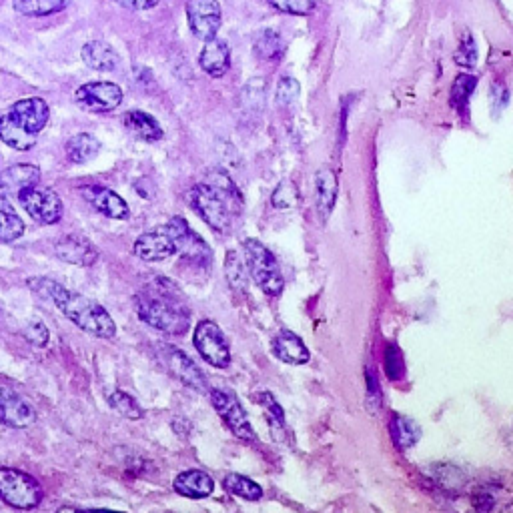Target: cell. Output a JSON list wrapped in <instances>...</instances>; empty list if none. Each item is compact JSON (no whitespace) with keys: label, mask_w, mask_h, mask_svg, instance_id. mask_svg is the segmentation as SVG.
<instances>
[{"label":"cell","mask_w":513,"mask_h":513,"mask_svg":"<svg viewBox=\"0 0 513 513\" xmlns=\"http://www.w3.org/2000/svg\"><path fill=\"white\" fill-rule=\"evenodd\" d=\"M23 335L35 347H45L51 339V333L43 321H29L23 329Z\"/></svg>","instance_id":"obj_40"},{"label":"cell","mask_w":513,"mask_h":513,"mask_svg":"<svg viewBox=\"0 0 513 513\" xmlns=\"http://www.w3.org/2000/svg\"><path fill=\"white\" fill-rule=\"evenodd\" d=\"M25 229V221L17 209L9 203V199L0 197V241L13 243L25 235Z\"/></svg>","instance_id":"obj_27"},{"label":"cell","mask_w":513,"mask_h":513,"mask_svg":"<svg viewBox=\"0 0 513 513\" xmlns=\"http://www.w3.org/2000/svg\"><path fill=\"white\" fill-rule=\"evenodd\" d=\"M189 203L213 231L229 233L233 213L243 199L227 173L211 171L207 183H199L191 189Z\"/></svg>","instance_id":"obj_2"},{"label":"cell","mask_w":513,"mask_h":513,"mask_svg":"<svg viewBox=\"0 0 513 513\" xmlns=\"http://www.w3.org/2000/svg\"><path fill=\"white\" fill-rule=\"evenodd\" d=\"M73 0H13V7L19 15L39 19V17H51L61 11H65Z\"/></svg>","instance_id":"obj_28"},{"label":"cell","mask_w":513,"mask_h":513,"mask_svg":"<svg viewBox=\"0 0 513 513\" xmlns=\"http://www.w3.org/2000/svg\"><path fill=\"white\" fill-rule=\"evenodd\" d=\"M299 97V83L293 77H283L277 85V103L287 107Z\"/></svg>","instance_id":"obj_41"},{"label":"cell","mask_w":513,"mask_h":513,"mask_svg":"<svg viewBox=\"0 0 513 513\" xmlns=\"http://www.w3.org/2000/svg\"><path fill=\"white\" fill-rule=\"evenodd\" d=\"M173 487L179 495L189 497V499H205L213 493L215 489V481L209 473L201 471V469H189L183 471L175 477Z\"/></svg>","instance_id":"obj_20"},{"label":"cell","mask_w":513,"mask_h":513,"mask_svg":"<svg viewBox=\"0 0 513 513\" xmlns=\"http://www.w3.org/2000/svg\"><path fill=\"white\" fill-rule=\"evenodd\" d=\"M25 211L41 225H55L63 217V201L53 189L33 185L19 193Z\"/></svg>","instance_id":"obj_8"},{"label":"cell","mask_w":513,"mask_h":513,"mask_svg":"<svg viewBox=\"0 0 513 513\" xmlns=\"http://www.w3.org/2000/svg\"><path fill=\"white\" fill-rule=\"evenodd\" d=\"M337 193H339V183L337 175L333 169L323 167L315 175V201H317V211L321 219H327L337 203Z\"/></svg>","instance_id":"obj_22"},{"label":"cell","mask_w":513,"mask_h":513,"mask_svg":"<svg viewBox=\"0 0 513 513\" xmlns=\"http://www.w3.org/2000/svg\"><path fill=\"white\" fill-rule=\"evenodd\" d=\"M271 203L275 209L279 211H285V209H291L295 203H297V189L291 181H283L279 183V187L275 189L273 197H271Z\"/></svg>","instance_id":"obj_36"},{"label":"cell","mask_w":513,"mask_h":513,"mask_svg":"<svg viewBox=\"0 0 513 513\" xmlns=\"http://www.w3.org/2000/svg\"><path fill=\"white\" fill-rule=\"evenodd\" d=\"M109 405H111L117 413H121V415L127 417V419H133V421H137V419H141V417L145 415L143 407L135 401V397H131V395L125 393V391H115V393H111V395H109Z\"/></svg>","instance_id":"obj_33"},{"label":"cell","mask_w":513,"mask_h":513,"mask_svg":"<svg viewBox=\"0 0 513 513\" xmlns=\"http://www.w3.org/2000/svg\"><path fill=\"white\" fill-rule=\"evenodd\" d=\"M283 51H285V45L277 31L267 29L255 39V55L263 61H277L283 55Z\"/></svg>","instance_id":"obj_31"},{"label":"cell","mask_w":513,"mask_h":513,"mask_svg":"<svg viewBox=\"0 0 513 513\" xmlns=\"http://www.w3.org/2000/svg\"><path fill=\"white\" fill-rule=\"evenodd\" d=\"M67 157L71 163H77V165H83V163H89L93 161L99 151H101V141L95 137V135H89V133H79L75 137H71L67 141Z\"/></svg>","instance_id":"obj_26"},{"label":"cell","mask_w":513,"mask_h":513,"mask_svg":"<svg viewBox=\"0 0 513 513\" xmlns=\"http://www.w3.org/2000/svg\"><path fill=\"white\" fill-rule=\"evenodd\" d=\"M37 421L35 407L17 391L0 387V423L15 429L31 427Z\"/></svg>","instance_id":"obj_13"},{"label":"cell","mask_w":513,"mask_h":513,"mask_svg":"<svg viewBox=\"0 0 513 513\" xmlns=\"http://www.w3.org/2000/svg\"><path fill=\"white\" fill-rule=\"evenodd\" d=\"M199 65L201 69L215 79L225 77V73L231 67V49L225 41L213 37L209 41H205V47L199 55Z\"/></svg>","instance_id":"obj_17"},{"label":"cell","mask_w":513,"mask_h":513,"mask_svg":"<svg viewBox=\"0 0 513 513\" xmlns=\"http://www.w3.org/2000/svg\"><path fill=\"white\" fill-rule=\"evenodd\" d=\"M243 251H245L249 273L253 281L259 285V289H263V293L271 297L281 295L285 289V279L281 275L275 255L257 239H247L243 245Z\"/></svg>","instance_id":"obj_4"},{"label":"cell","mask_w":513,"mask_h":513,"mask_svg":"<svg viewBox=\"0 0 513 513\" xmlns=\"http://www.w3.org/2000/svg\"><path fill=\"white\" fill-rule=\"evenodd\" d=\"M9 115L21 125L25 127L29 133L33 135H41V131L47 127L49 117H51V109L47 105V101H43L41 97H27L17 101Z\"/></svg>","instance_id":"obj_14"},{"label":"cell","mask_w":513,"mask_h":513,"mask_svg":"<svg viewBox=\"0 0 513 513\" xmlns=\"http://www.w3.org/2000/svg\"><path fill=\"white\" fill-rule=\"evenodd\" d=\"M389 431H391L393 443L399 449L413 447L421 437V427L417 425V421H413L411 417H405V415H393V419L389 423Z\"/></svg>","instance_id":"obj_29"},{"label":"cell","mask_w":513,"mask_h":513,"mask_svg":"<svg viewBox=\"0 0 513 513\" xmlns=\"http://www.w3.org/2000/svg\"><path fill=\"white\" fill-rule=\"evenodd\" d=\"M193 343L197 353L213 367L217 369H227L231 365V349L225 339V333L221 327L211 321L203 319L197 323L195 333H193Z\"/></svg>","instance_id":"obj_7"},{"label":"cell","mask_w":513,"mask_h":513,"mask_svg":"<svg viewBox=\"0 0 513 513\" xmlns=\"http://www.w3.org/2000/svg\"><path fill=\"white\" fill-rule=\"evenodd\" d=\"M159 357L165 363V367L187 387L199 393H209V385L203 371L183 349H177L175 345H159Z\"/></svg>","instance_id":"obj_11"},{"label":"cell","mask_w":513,"mask_h":513,"mask_svg":"<svg viewBox=\"0 0 513 513\" xmlns=\"http://www.w3.org/2000/svg\"><path fill=\"white\" fill-rule=\"evenodd\" d=\"M75 103L87 113L103 115L115 111L123 103V91L115 83L95 81L77 89Z\"/></svg>","instance_id":"obj_9"},{"label":"cell","mask_w":513,"mask_h":513,"mask_svg":"<svg viewBox=\"0 0 513 513\" xmlns=\"http://www.w3.org/2000/svg\"><path fill=\"white\" fill-rule=\"evenodd\" d=\"M257 101L263 105L265 103V83L263 79H253L245 89H243V103L249 107L251 113H259L261 109L257 107Z\"/></svg>","instance_id":"obj_39"},{"label":"cell","mask_w":513,"mask_h":513,"mask_svg":"<svg viewBox=\"0 0 513 513\" xmlns=\"http://www.w3.org/2000/svg\"><path fill=\"white\" fill-rule=\"evenodd\" d=\"M135 255L147 263H159L175 255V245L167 233H145L135 241Z\"/></svg>","instance_id":"obj_18"},{"label":"cell","mask_w":513,"mask_h":513,"mask_svg":"<svg viewBox=\"0 0 513 513\" xmlns=\"http://www.w3.org/2000/svg\"><path fill=\"white\" fill-rule=\"evenodd\" d=\"M187 19L193 35L201 41H209L217 37L223 13L219 0H189L187 3Z\"/></svg>","instance_id":"obj_12"},{"label":"cell","mask_w":513,"mask_h":513,"mask_svg":"<svg viewBox=\"0 0 513 513\" xmlns=\"http://www.w3.org/2000/svg\"><path fill=\"white\" fill-rule=\"evenodd\" d=\"M455 63L459 67H465V69H473L477 65V47H475L473 37L467 31L461 39V45H459L457 53H455Z\"/></svg>","instance_id":"obj_35"},{"label":"cell","mask_w":513,"mask_h":513,"mask_svg":"<svg viewBox=\"0 0 513 513\" xmlns=\"http://www.w3.org/2000/svg\"><path fill=\"white\" fill-rule=\"evenodd\" d=\"M273 355L289 365H305L311 359V353L307 349V345L303 343V339L299 335H295L293 331H281L273 343H271Z\"/></svg>","instance_id":"obj_19"},{"label":"cell","mask_w":513,"mask_h":513,"mask_svg":"<svg viewBox=\"0 0 513 513\" xmlns=\"http://www.w3.org/2000/svg\"><path fill=\"white\" fill-rule=\"evenodd\" d=\"M41 169L35 165H15L0 171V191L9 195H19L21 191L39 185Z\"/></svg>","instance_id":"obj_21"},{"label":"cell","mask_w":513,"mask_h":513,"mask_svg":"<svg viewBox=\"0 0 513 513\" xmlns=\"http://www.w3.org/2000/svg\"><path fill=\"white\" fill-rule=\"evenodd\" d=\"M177 289L173 285L163 287L161 281L159 289L145 291L137 299L141 321L167 335H185L191 327V311Z\"/></svg>","instance_id":"obj_3"},{"label":"cell","mask_w":513,"mask_h":513,"mask_svg":"<svg viewBox=\"0 0 513 513\" xmlns=\"http://www.w3.org/2000/svg\"><path fill=\"white\" fill-rule=\"evenodd\" d=\"M0 499L15 509H35L43 501V489L33 475L0 467Z\"/></svg>","instance_id":"obj_5"},{"label":"cell","mask_w":513,"mask_h":513,"mask_svg":"<svg viewBox=\"0 0 513 513\" xmlns=\"http://www.w3.org/2000/svg\"><path fill=\"white\" fill-rule=\"evenodd\" d=\"M223 483H225V487H227L233 495L243 497V499H247V501H259V499L263 497L261 485L255 483L253 479L241 475V473H229Z\"/></svg>","instance_id":"obj_30"},{"label":"cell","mask_w":513,"mask_h":513,"mask_svg":"<svg viewBox=\"0 0 513 513\" xmlns=\"http://www.w3.org/2000/svg\"><path fill=\"white\" fill-rule=\"evenodd\" d=\"M211 403L215 407V411L221 415V419L225 421V425L239 437V439H247L253 441L257 435L249 423L247 411L243 409L241 401L237 399V395L233 391L227 389H211Z\"/></svg>","instance_id":"obj_10"},{"label":"cell","mask_w":513,"mask_h":513,"mask_svg":"<svg viewBox=\"0 0 513 513\" xmlns=\"http://www.w3.org/2000/svg\"><path fill=\"white\" fill-rule=\"evenodd\" d=\"M477 85V79L471 77V75H459L451 87V107H455L459 113H463L467 109V103H469V97L473 93Z\"/></svg>","instance_id":"obj_32"},{"label":"cell","mask_w":513,"mask_h":513,"mask_svg":"<svg viewBox=\"0 0 513 513\" xmlns=\"http://www.w3.org/2000/svg\"><path fill=\"white\" fill-rule=\"evenodd\" d=\"M165 233L171 237L175 245V253H179L185 261L201 269H211L213 249L203 241L201 235H197L191 229V225L183 217H173L167 223Z\"/></svg>","instance_id":"obj_6"},{"label":"cell","mask_w":513,"mask_h":513,"mask_svg":"<svg viewBox=\"0 0 513 513\" xmlns=\"http://www.w3.org/2000/svg\"><path fill=\"white\" fill-rule=\"evenodd\" d=\"M259 399H261V405L267 409V413L271 415V419L275 417L277 419V423H285V413H283V409L279 407V403L275 401V397L271 395V393H261L259 395Z\"/></svg>","instance_id":"obj_42"},{"label":"cell","mask_w":513,"mask_h":513,"mask_svg":"<svg viewBox=\"0 0 513 513\" xmlns=\"http://www.w3.org/2000/svg\"><path fill=\"white\" fill-rule=\"evenodd\" d=\"M385 373L389 379L397 381L405 375V361H403V355L399 351L397 345H389L387 351H385Z\"/></svg>","instance_id":"obj_37"},{"label":"cell","mask_w":513,"mask_h":513,"mask_svg":"<svg viewBox=\"0 0 513 513\" xmlns=\"http://www.w3.org/2000/svg\"><path fill=\"white\" fill-rule=\"evenodd\" d=\"M81 193L89 201V205H93V209H97L101 215L109 219H121V221L129 219L127 201L113 189H107L101 185H89V187H83Z\"/></svg>","instance_id":"obj_15"},{"label":"cell","mask_w":513,"mask_h":513,"mask_svg":"<svg viewBox=\"0 0 513 513\" xmlns=\"http://www.w3.org/2000/svg\"><path fill=\"white\" fill-rule=\"evenodd\" d=\"M125 127L141 141H147V143H157L163 139V129L159 125V121L155 117H151L149 113L145 111H129L123 119Z\"/></svg>","instance_id":"obj_25"},{"label":"cell","mask_w":513,"mask_h":513,"mask_svg":"<svg viewBox=\"0 0 513 513\" xmlns=\"http://www.w3.org/2000/svg\"><path fill=\"white\" fill-rule=\"evenodd\" d=\"M81 57H83V63L93 69V71H99V73H111L119 67V55L117 51L103 43V41H91L83 47L81 51Z\"/></svg>","instance_id":"obj_23"},{"label":"cell","mask_w":513,"mask_h":513,"mask_svg":"<svg viewBox=\"0 0 513 513\" xmlns=\"http://www.w3.org/2000/svg\"><path fill=\"white\" fill-rule=\"evenodd\" d=\"M113 3L129 11H151L159 5V0H113Z\"/></svg>","instance_id":"obj_43"},{"label":"cell","mask_w":513,"mask_h":513,"mask_svg":"<svg viewBox=\"0 0 513 513\" xmlns=\"http://www.w3.org/2000/svg\"><path fill=\"white\" fill-rule=\"evenodd\" d=\"M55 253L61 261L79 267H89L99 259V251L95 249V245L79 235H67L61 241H57Z\"/></svg>","instance_id":"obj_16"},{"label":"cell","mask_w":513,"mask_h":513,"mask_svg":"<svg viewBox=\"0 0 513 513\" xmlns=\"http://www.w3.org/2000/svg\"><path fill=\"white\" fill-rule=\"evenodd\" d=\"M277 11L297 17H307L313 11V0H269Z\"/></svg>","instance_id":"obj_38"},{"label":"cell","mask_w":513,"mask_h":513,"mask_svg":"<svg viewBox=\"0 0 513 513\" xmlns=\"http://www.w3.org/2000/svg\"><path fill=\"white\" fill-rule=\"evenodd\" d=\"M27 283L33 293H37L43 299L57 305V309L67 319H71L77 327H81L83 331H87L95 337H101V339L115 337L117 325H115L113 317L109 315V311L101 303H97L85 295L73 293L67 287H63L61 283L47 279V277H33Z\"/></svg>","instance_id":"obj_1"},{"label":"cell","mask_w":513,"mask_h":513,"mask_svg":"<svg viewBox=\"0 0 513 513\" xmlns=\"http://www.w3.org/2000/svg\"><path fill=\"white\" fill-rule=\"evenodd\" d=\"M39 135L29 133L9 113L0 117V141L15 151H31L37 145Z\"/></svg>","instance_id":"obj_24"},{"label":"cell","mask_w":513,"mask_h":513,"mask_svg":"<svg viewBox=\"0 0 513 513\" xmlns=\"http://www.w3.org/2000/svg\"><path fill=\"white\" fill-rule=\"evenodd\" d=\"M225 277L229 281V285L235 291H245L247 289V273L243 267L241 257L237 255V251H229L227 259H225Z\"/></svg>","instance_id":"obj_34"}]
</instances>
